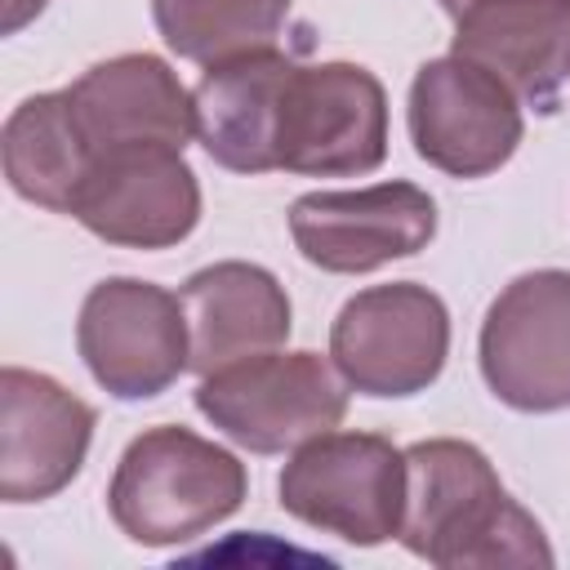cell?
Returning a JSON list of instances; mask_svg holds the SVG:
<instances>
[{
  "mask_svg": "<svg viewBox=\"0 0 570 570\" xmlns=\"http://www.w3.org/2000/svg\"><path fill=\"white\" fill-rule=\"evenodd\" d=\"M405 552L459 566H552L543 525L503 490L481 445L432 436L405 450Z\"/></svg>",
  "mask_w": 570,
  "mask_h": 570,
  "instance_id": "1",
  "label": "cell"
},
{
  "mask_svg": "<svg viewBox=\"0 0 570 570\" xmlns=\"http://www.w3.org/2000/svg\"><path fill=\"white\" fill-rule=\"evenodd\" d=\"M245 463L227 445L160 423L125 445L107 485V512L129 543L174 548L223 525L245 503Z\"/></svg>",
  "mask_w": 570,
  "mask_h": 570,
  "instance_id": "2",
  "label": "cell"
},
{
  "mask_svg": "<svg viewBox=\"0 0 570 570\" xmlns=\"http://www.w3.org/2000/svg\"><path fill=\"white\" fill-rule=\"evenodd\" d=\"M191 401L240 450L285 454L343 423L347 383L321 352L272 347L200 374Z\"/></svg>",
  "mask_w": 570,
  "mask_h": 570,
  "instance_id": "3",
  "label": "cell"
},
{
  "mask_svg": "<svg viewBox=\"0 0 570 570\" xmlns=\"http://www.w3.org/2000/svg\"><path fill=\"white\" fill-rule=\"evenodd\" d=\"M281 508L352 548H379L401 534L405 450L379 432H321L289 450L276 481Z\"/></svg>",
  "mask_w": 570,
  "mask_h": 570,
  "instance_id": "4",
  "label": "cell"
},
{
  "mask_svg": "<svg viewBox=\"0 0 570 570\" xmlns=\"http://www.w3.org/2000/svg\"><path fill=\"white\" fill-rule=\"evenodd\" d=\"M450 356V312L419 281L352 294L330 325V361L361 396H414L432 387Z\"/></svg>",
  "mask_w": 570,
  "mask_h": 570,
  "instance_id": "5",
  "label": "cell"
},
{
  "mask_svg": "<svg viewBox=\"0 0 570 570\" xmlns=\"http://www.w3.org/2000/svg\"><path fill=\"white\" fill-rule=\"evenodd\" d=\"M387 160V94L361 62L294 67L281 102L276 169L303 178H361Z\"/></svg>",
  "mask_w": 570,
  "mask_h": 570,
  "instance_id": "6",
  "label": "cell"
},
{
  "mask_svg": "<svg viewBox=\"0 0 570 570\" xmlns=\"http://www.w3.org/2000/svg\"><path fill=\"white\" fill-rule=\"evenodd\" d=\"M76 352L116 401H151L191 370L183 298L138 276L98 281L76 321Z\"/></svg>",
  "mask_w": 570,
  "mask_h": 570,
  "instance_id": "7",
  "label": "cell"
},
{
  "mask_svg": "<svg viewBox=\"0 0 570 570\" xmlns=\"http://www.w3.org/2000/svg\"><path fill=\"white\" fill-rule=\"evenodd\" d=\"M476 361L508 410H570V272L539 267L508 281L485 307Z\"/></svg>",
  "mask_w": 570,
  "mask_h": 570,
  "instance_id": "8",
  "label": "cell"
},
{
  "mask_svg": "<svg viewBox=\"0 0 570 570\" xmlns=\"http://www.w3.org/2000/svg\"><path fill=\"white\" fill-rule=\"evenodd\" d=\"M405 125L419 160L450 178H485L512 160L525 120L521 98L481 62L428 58L410 80Z\"/></svg>",
  "mask_w": 570,
  "mask_h": 570,
  "instance_id": "9",
  "label": "cell"
},
{
  "mask_svg": "<svg viewBox=\"0 0 570 570\" xmlns=\"http://www.w3.org/2000/svg\"><path fill=\"white\" fill-rule=\"evenodd\" d=\"M71 218L120 249H169L200 223V183L183 147H111L94 156Z\"/></svg>",
  "mask_w": 570,
  "mask_h": 570,
  "instance_id": "10",
  "label": "cell"
},
{
  "mask_svg": "<svg viewBox=\"0 0 570 570\" xmlns=\"http://www.w3.org/2000/svg\"><path fill=\"white\" fill-rule=\"evenodd\" d=\"M289 236L312 267L361 276L428 249L436 236V200L405 178L356 191H307L289 205Z\"/></svg>",
  "mask_w": 570,
  "mask_h": 570,
  "instance_id": "11",
  "label": "cell"
},
{
  "mask_svg": "<svg viewBox=\"0 0 570 570\" xmlns=\"http://www.w3.org/2000/svg\"><path fill=\"white\" fill-rule=\"evenodd\" d=\"M94 405L58 379L22 365L0 370V499L45 503L62 494L89 454Z\"/></svg>",
  "mask_w": 570,
  "mask_h": 570,
  "instance_id": "12",
  "label": "cell"
},
{
  "mask_svg": "<svg viewBox=\"0 0 570 570\" xmlns=\"http://www.w3.org/2000/svg\"><path fill=\"white\" fill-rule=\"evenodd\" d=\"M454 22L450 53L494 71L525 107L557 111L570 80V0H436Z\"/></svg>",
  "mask_w": 570,
  "mask_h": 570,
  "instance_id": "13",
  "label": "cell"
},
{
  "mask_svg": "<svg viewBox=\"0 0 570 570\" xmlns=\"http://www.w3.org/2000/svg\"><path fill=\"white\" fill-rule=\"evenodd\" d=\"M67 94L94 156L134 142L187 147L196 138V98L156 53H116L94 62Z\"/></svg>",
  "mask_w": 570,
  "mask_h": 570,
  "instance_id": "14",
  "label": "cell"
},
{
  "mask_svg": "<svg viewBox=\"0 0 570 570\" xmlns=\"http://www.w3.org/2000/svg\"><path fill=\"white\" fill-rule=\"evenodd\" d=\"M191 334V370L214 374L240 356L272 352L289 338L294 307L285 285L245 258H223L191 272L178 289Z\"/></svg>",
  "mask_w": 570,
  "mask_h": 570,
  "instance_id": "15",
  "label": "cell"
},
{
  "mask_svg": "<svg viewBox=\"0 0 570 570\" xmlns=\"http://www.w3.org/2000/svg\"><path fill=\"white\" fill-rule=\"evenodd\" d=\"M294 67L298 62L276 45L205 67L191 98H196V138L214 165L232 174L276 169L281 102Z\"/></svg>",
  "mask_w": 570,
  "mask_h": 570,
  "instance_id": "16",
  "label": "cell"
},
{
  "mask_svg": "<svg viewBox=\"0 0 570 570\" xmlns=\"http://www.w3.org/2000/svg\"><path fill=\"white\" fill-rule=\"evenodd\" d=\"M0 156L13 196L53 214H71L76 191L94 165V147L76 120L71 94L49 89L22 98L4 120Z\"/></svg>",
  "mask_w": 570,
  "mask_h": 570,
  "instance_id": "17",
  "label": "cell"
},
{
  "mask_svg": "<svg viewBox=\"0 0 570 570\" xmlns=\"http://www.w3.org/2000/svg\"><path fill=\"white\" fill-rule=\"evenodd\" d=\"M151 18L169 53L214 67L236 53L272 49L285 31L289 0H151Z\"/></svg>",
  "mask_w": 570,
  "mask_h": 570,
  "instance_id": "18",
  "label": "cell"
},
{
  "mask_svg": "<svg viewBox=\"0 0 570 570\" xmlns=\"http://www.w3.org/2000/svg\"><path fill=\"white\" fill-rule=\"evenodd\" d=\"M45 4H49V0H4V22H0V31H4V36H18L31 18L45 13Z\"/></svg>",
  "mask_w": 570,
  "mask_h": 570,
  "instance_id": "19",
  "label": "cell"
}]
</instances>
